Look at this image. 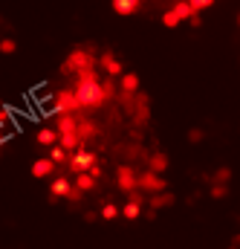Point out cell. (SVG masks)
Instances as JSON below:
<instances>
[{"mask_svg": "<svg viewBox=\"0 0 240 249\" xmlns=\"http://www.w3.org/2000/svg\"><path fill=\"white\" fill-rule=\"evenodd\" d=\"M52 174H55V165L50 162V157H47V160H35V162H32V177H35V180L52 177Z\"/></svg>", "mask_w": 240, "mask_h": 249, "instance_id": "8fae6325", "label": "cell"}, {"mask_svg": "<svg viewBox=\"0 0 240 249\" xmlns=\"http://www.w3.org/2000/svg\"><path fill=\"white\" fill-rule=\"evenodd\" d=\"M96 67V55L90 53V50H84V47H78V50H72L69 55H67V61L61 64V72H87V70H93Z\"/></svg>", "mask_w": 240, "mask_h": 249, "instance_id": "3957f363", "label": "cell"}, {"mask_svg": "<svg viewBox=\"0 0 240 249\" xmlns=\"http://www.w3.org/2000/svg\"><path fill=\"white\" fill-rule=\"evenodd\" d=\"M69 191H72V183H69L67 177H58V180H52V188H50L52 200H58V197H69Z\"/></svg>", "mask_w": 240, "mask_h": 249, "instance_id": "4fadbf2b", "label": "cell"}, {"mask_svg": "<svg viewBox=\"0 0 240 249\" xmlns=\"http://www.w3.org/2000/svg\"><path fill=\"white\" fill-rule=\"evenodd\" d=\"M55 110H58V116H75V110H81L72 90H58L55 93Z\"/></svg>", "mask_w": 240, "mask_h": 249, "instance_id": "277c9868", "label": "cell"}, {"mask_svg": "<svg viewBox=\"0 0 240 249\" xmlns=\"http://www.w3.org/2000/svg\"><path fill=\"white\" fill-rule=\"evenodd\" d=\"M35 139H38V145H50V148H52V145L58 142V133H55L52 127H41V130L35 133Z\"/></svg>", "mask_w": 240, "mask_h": 249, "instance_id": "9a60e30c", "label": "cell"}, {"mask_svg": "<svg viewBox=\"0 0 240 249\" xmlns=\"http://www.w3.org/2000/svg\"><path fill=\"white\" fill-rule=\"evenodd\" d=\"M177 23H182V18L177 15V9H171V12H165V15H162V26H168V29H174Z\"/></svg>", "mask_w": 240, "mask_h": 249, "instance_id": "d6986e66", "label": "cell"}, {"mask_svg": "<svg viewBox=\"0 0 240 249\" xmlns=\"http://www.w3.org/2000/svg\"><path fill=\"white\" fill-rule=\"evenodd\" d=\"M99 64H102V70L110 75V78H121V61L116 58V55H110V53H104L102 58H99Z\"/></svg>", "mask_w": 240, "mask_h": 249, "instance_id": "9c48e42d", "label": "cell"}, {"mask_svg": "<svg viewBox=\"0 0 240 249\" xmlns=\"http://www.w3.org/2000/svg\"><path fill=\"white\" fill-rule=\"evenodd\" d=\"M148 165H151V174H165V168H168V154H165V151H154V154L148 157Z\"/></svg>", "mask_w": 240, "mask_h": 249, "instance_id": "30bf717a", "label": "cell"}, {"mask_svg": "<svg viewBox=\"0 0 240 249\" xmlns=\"http://www.w3.org/2000/svg\"><path fill=\"white\" fill-rule=\"evenodd\" d=\"M50 162H52V165H61V162H67V151H64L61 145H52V148H50Z\"/></svg>", "mask_w": 240, "mask_h": 249, "instance_id": "ac0fdd59", "label": "cell"}, {"mask_svg": "<svg viewBox=\"0 0 240 249\" xmlns=\"http://www.w3.org/2000/svg\"><path fill=\"white\" fill-rule=\"evenodd\" d=\"M226 191H229L226 186H211V197H214V200H223V197H226Z\"/></svg>", "mask_w": 240, "mask_h": 249, "instance_id": "484cf974", "label": "cell"}, {"mask_svg": "<svg viewBox=\"0 0 240 249\" xmlns=\"http://www.w3.org/2000/svg\"><path fill=\"white\" fill-rule=\"evenodd\" d=\"M75 99L81 107H99L104 102V90H102V78L96 75V70H87V72H78V81H75Z\"/></svg>", "mask_w": 240, "mask_h": 249, "instance_id": "6da1fadb", "label": "cell"}, {"mask_svg": "<svg viewBox=\"0 0 240 249\" xmlns=\"http://www.w3.org/2000/svg\"><path fill=\"white\" fill-rule=\"evenodd\" d=\"M238 26H240V15H238Z\"/></svg>", "mask_w": 240, "mask_h": 249, "instance_id": "83f0119b", "label": "cell"}, {"mask_svg": "<svg viewBox=\"0 0 240 249\" xmlns=\"http://www.w3.org/2000/svg\"><path fill=\"white\" fill-rule=\"evenodd\" d=\"M102 217H104V220H116V217H119L116 203H104V206H102Z\"/></svg>", "mask_w": 240, "mask_h": 249, "instance_id": "7402d4cb", "label": "cell"}, {"mask_svg": "<svg viewBox=\"0 0 240 249\" xmlns=\"http://www.w3.org/2000/svg\"><path fill=\"white\" fill-rule=\"evenodd\" d=\"M15 50H17V44L12 38H3L0 41V55H15Z\"/></svg>", "mask_w": 240, "mask_h": 249, "instance_id": "603a6c76", "label": "cell"}, {"mask_svg": "<svg viewBox=\"0 0 240 249\" xmlns=\"http://www.w3.org/2000/svg\"><path fill=\"white\" fill-rule=\"evenodd\" d=\"M113 12L121 15V18H127V15H133V12H139V3H136V0H113Z\"/></svg>", "mask_w": 240, "mask_h": 249, "instance_id": "5bb4252c", "label": "cell"}, {"mask_svg": "<svg viewBox=\"0 0 240 249\" xmlns=\"http://www.w3.org/2000/svg\"><path fill=\"white\" fill-rule=\"evenodd\" d=\"M171 203H174V194H168V191L151 197V209H165V206H171Z\"/></svg>", "mask_w": 240, "mask_h": 249, "instance_id": "e0dca14e", "label": "cell"}, {"mask_svg": "<svg viewBox=\"0 0 240 249\" xmlns=\"http://www.w3.org/2000/svg\"><path fill=\"white\" fill-rule=\"evenodd\" d=\"M90 168H96V154L93 151H75L69 157V171L78 177V174H87Z\"/></svg>", "mask_w": 240, "mask_h": 249, "instance_id": "5b68a950", "label": "cell"}, {"mask_svg": "<svg viewBox=\"0 0 240 249\" xmlns=\"http://www.w3.org/2000/svg\"><path fill=\"white\" fill-rule=\"evenodd\" d=\"M55 133H58L61 139V148L69 154V151H78V145H81V139H78V122H75V116H58L55 119Z\"/></svg>", "mask_w": 240, "mask_h": 249, "instance_id": "7a4b0ae2", "label": "cell"}, {"mask_svg": "<svg viewBox=\"0 0 240 249\" xmlns=\"http://www.w3.org/2000/svg\"><path fill=\"white\" fill-rule=\"evenodd\" d=\"M211 6V0H191V12L197 15V12H203V9H208Z\"/></svg>", "mask_w": 240, "mask_h": 249, "instance_id": "d4e9b609", "label": "cell"}, {"mask_svg": "<svg viewBox=\"0 0 240 249\" xmlns=\"http://www.w3.org/2000/svg\"><path fill=\"white\" fill-rule=\"evenodd\" d=\"M127 110H130V113H136V107H133V105H127ZM139 119H142V122L148 119V99H145V96H139Z\"/></svg>", "mask_w": 240, "mask_h": 249, "instance_id": "44dd1931", "label": "cell"}, {"mask_svg": "<svg viewBox=\"0 0 240 249\" xmlns=\"http://www.w3.org/2000/svg\"><path fill=\"white\" fill-rule=\"evenodd\" d=\"M99 174H102L99 168H90L87 174H78V177H75V186H72V188H78L81 194H84V191H93V188H96V180H99Z\"/></svg>", "mask_w": 240, "mask_h": 249, "instance_id": "ba28073f", "label": "cell"}, {"mask_svg": "<svg viewBox=\"0 0 240 249\" xmlns=\"http://www.w3.org/2000/svg\"><path fill=\"white\" fill-rule=\"evenodd\" d=\"M121 93L124 96H136L139 93V75L136 72H121Z\"/></svg>", "mask_w": 240, "mask_h": 249, "instance_id": "7c38bea8", "label": "cell"}, {"mask_svg": "<svg viewBox=\"0 0 240 249\" xmlns=\"http://www.w3.org/2000/svg\"><path fill=\"white\" fill-rule=\"evenodd\" d=\"M121 217H124V220H139V217H142V206L133 203V200H127V206L121 209Z\"/></svg>", "mask_w": 240, "mask_h": 249, "instance_id": "2e32d148", "label": "cell"}, {"mask_svg": "<svg viewBox=\"0 0 240 249\" xmlns=\"http://www.w3.org/2000/svg\"><path fill=\"white\" fill-rule=\"evenodd\" d=\"M136 180H139V174H136L130 165H119V171H116V183H119L121 191H127V194L139 191V188H136Z\"/></svg>", "mask_w": 240, "mask_h": 249, "instance_id": "52a82bcc", "label": "cell"}, {"mask_svg": "<svg viewBox=\"0 0 240 249\" xmlns=\"http://www.w3.org/2000/svg\"><path fill=\"white\" fill-rule=\"evenodd\" d=\"M93 133H96V124H93V122H78V139H81V142H84V139H90Z\"/></svg>", "mask_w": 240, "mask_h": 249, "instance_id": "ffe728a7", "label": "cell"}, {"mask_svg": "<svg viewBox=\"0 0 240 249\" xmlns=\"http://www.w3.org/2000/svg\"><path fill=\"white\" fill-rule=\"evenodd\" d=\"M214 180H217V183H214V186H226V183H229V180H232V171H229V168H220V171H217V177H214Z\"/></svg>", "mask_w": 240, "mask_h": 249, "instance_id": "cb8c5ba5", "label": "cell"}, {"mask_svg": "<svg viewBox=\"0 0 240 249\" xmlns=\"http://www.w3.org/2000/svg\"><path fill=\"white\" fill-rule=\"evenodd\" d=\"M136 188H139V191H151V194H162V191H165V180H162L159 174H151V171H145V174H139Z\"/></svg>", "mask_w": 240, "mask_h": 249, "instance_id": "8992f818", "label": "cell"}, {"mask_svg": "<svg viewBox=\"0 0 240 249\" xmlns=\"http://www.w3.org/2000/svg\"><path fill=\"white\" fill-rule=\"evenodd\" d=\"M188 139H191V142H200V139H203V130H200V127H194V130L188 133Z\"/></svg>", "mask_w": 240, "mask_h": 249, "instance_id": "4316f807", "label": "cell"}]
</instances>
